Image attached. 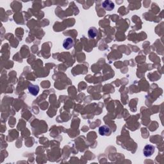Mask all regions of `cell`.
Returning a JSON list of instances; mask_svg holds the SVG:
<instances>
[{"label":"cell","instance_id":"1","mask_svg":"<svg viewBox=\"0 0 164 164\" xmlns=\"http://www.w3.org/2000/svg\"><path fill=\"white\" fill-rule=\"evenodd\" d=\"M155 151V146L151 144L146 145L143 150L144 155L145 157H151V156L154 154Z\"/></svg>","mask_w":164,"mask_h":164},{"label":"cell","instance_id":"6","mask_svg":"<svg viewBox=\"0 0 164 164\" xmlns=\"http://www.w3.org/2000/svg\"><path fill=\"white\" fill-rule=\"evenodd\" d=\"M88 35L90 39H94L98 35V30L95 27H91L88 29Z\"/></svg>","mask_w":164,"mask_h":164},{"label":"cell","instance_id":"3","mask_svg":"<svg viewBox=\"0 0 164 164\" xmlns=\"http://www.w3.org/2000/svg\"><path fill=\"white\" fill-rule=\"evenodd\" d=\"M73 46H74V41L72 38L67 37L63 41V47L65 49L68 50V49L72 48Z\"/></svg>","mask_w":164,"mask_h":164},{"label":"cell","instance_id":"2","mask_svg":"<svg viewBox=\"0 0 164 164\" xmlns=\"http://www.w3.org/2000/svg\"><path fill=\"white\" fill-rule=\"evenodd\" d=\"M102 7L106 11H112L115 8V5H114L113 1L106 0V1H103Z\"/></svg>","mask_w":164,"mask_h":164},{"label":"cell","instance_id":"4","mask_svg":"<svg viewBox=\"0 0 164 164\" xmlns=\"http://www.w3.org/2000/svg\"><path fill=\"white\" fill-rule=\"evenodd\" d=\"M110 133H111V130L108 126L103 125L99 128V133L101 136H107Z\"/></svg>","mask_w":164,"mask_h":164},{"label":"cell","instance_id":"5","mask_svg":"<svg viewBox=\"0 0 164 164\" xmlns=\"http://www.w3.org/2000/svg\"><path fill=\"white\" fill-rule=\"evenodd\" d=\"M28 91L31 95L37 96L39 92V87L38 85L30 84L28 87Z\"/></svg>","mask_w":164,"mask_h":164}]
</instances>
